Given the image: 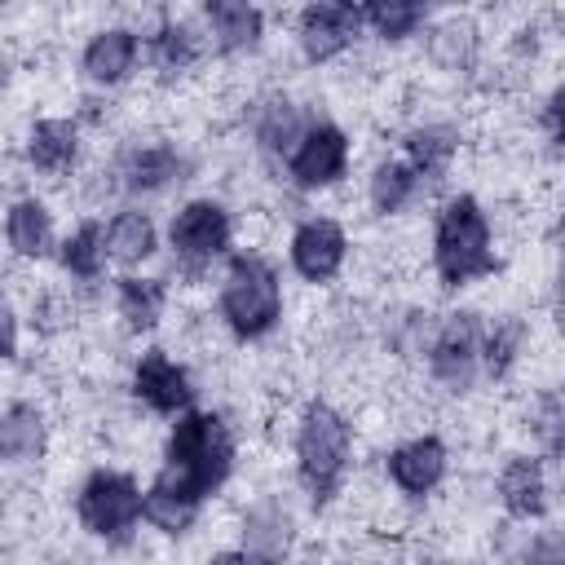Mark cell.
<instances>
[{
  "mask_svg": "<svg viewBox=\"0 0 565 565\" xmlns=\"http://www.w3.org/2000/svg\"><path fill=\"white\" fill-rule=\"evenodd\" d=\"M234 472V433L221 411H185L177 415L168 441H163V468L154 472L150 490L199 508L230 481Z\"/></svg>",
  "mask_w": 565,
  "mask_h": 565,
  "instance_id": "1",
  "label": "cell"
},
{
  "mask_svg": "<svg viewBox=\"0 0 565 565\" xmlns=\"http://www.w3.org/2000/svg\"><path fill=\"white\" fill-rule=\"evenodd\" d=\"M433 269L446 291H459V287L503 269V260L494 256L490 221L472 194H455L441 203V212L433 221Z\"/></svg>",
  "mask_w": 565,
  "mask_h": 565,
  "instance_id": "2",
  "label": "cell"
},
{
  "mask_svg": "<svg viewBox=\"0 0 565 565\" xmlns=\"http://www.w3.org/2000/svg\"><path fill=\"white\" fill-rule=\"evenodd\" d=\"M349 455H353L349 419L331 402L313 397L296 424V477H300V490L309 494L313 512H322L340 494L344 472H349Z\"/></svg>",
  "mask_w": 565,
  "mask_h": 565,
  "instance_id": "3",
  "label": "cell"
},
{
  "mask_svg": "<svg viewBox=\"0 0 565 565\" xmlns=\"http://www.w3.org/2000/svg\"><path fill=\"white\" fill-rule=\"evenodd\" d=\"M221 318L238 340H260L278 327L282 282H278V269L265 256H256V252L230 256L225 282H221Z\"/></svg>",
  "mask_w": 565,
  "mask_h": 565,
  "instance_id": "4",
  "label": "cell"
},
{
  "mask_svg": "<svg viewBox=\"0 0 565 565\" xmlns=\"http://www.w3.org/2000/svg\"><path fill=\"white\" fill-rule=\"evenodd\" d=\"M75 516L79 525L102 539V543H128L137 521H141V486L132 472L119 468H97L84 477L75 494Z\"/></svg>",
  "mask_w": 565,
  "mask_h": 565,
  "instance_id": "5",
  "label": "cell"
},
{
  "mask_svg": "<svg viewBox=\"0 0 565 565\" xmlns=\"http://www.w3.org/2000/svg\"><path fill=\"white\" fill-rule=\"evenodd\" d=\"M230 238H234V221L216 199H190L181 212H172L168 247L181 274L190 278H199L212 260H221L230 252Z\"/></svg>",
  "mask_w": 565,
  "mask_h": 565,
  "instance_id": "6",
  "label": "cell"
},
{
  "mask_svg": "<svg viewBox=\"0 0 565 565\" xmlns=\"http://www.w3.org/2000/svg\"><path fill=\"white\" fill-rule=\"evenodd\" d=\"M481 313L459 309L446 313V322L437 327L433 344H428V371L446 393H472V384L481 380Z\"/></svg>",
  "mask_w": 565,
  "mask_h": 565,
  "instance_id": "7",
  "label": "cell"
},
{
  "mask_svg": "<svg viewBox=\"0 0 565 565\" xmlns=\"http://www.w3.org/2000/svg\"><path fill=\"white\" fill-rule=\"evenodd\" d=\"M349 172V137L331 119H313L287 154V177L300 190H327Z\"/></svg>",
  "mask_w": 565,
  "mask_h": 565,
  "instance_id": "8",
  "label": "cell"
},
{
  "mask_svg": "<svg viewBox=\"0 0 565 565\" xmlns=\"http://www.w3.org/2000/svg\"><path fill=\"white\" fill-rule=\"evenodd\" d=\"M358 35H362V9L349 4V0H318V4H305L300 18H296L300 53L313 66L340 57Z\"/></svg>",
  "mask_w": 565,
  "mask_h": 565,
  "instance_id": "9",
  "label": "cell"
},
{
  "mask_svg": "<svg viewBox=\"0 0 565 565\" xmlns=\"http://www.w3.org/2000/svg\"><path fill=\"white\" fill-rule=\"evenodd\" d=\"M132 397L154 415L177 419L194 406V380L177 358H168V349H146L132 366Z\"/></svg>",
  "mask_w": 565,
  "mask_h": 565,
  "instance_id": "10",
  "label": "cell"
},
{
  "mask_svg": "<svg viewBox=\"0 0 565 565\" xmlns=\"http://www.w3.org/2000/svg\"><path fill=\"white\" fill-rule=\"evenodd\" d=\"M287 256H291V269L305 278V282H327L340 274L344 256H349V238L340 230V221L331 216H309L291 230V243H287Z\"/></svg>",
  "mask_w": 565,
  "mask_h": 565,
  "instance_id": "11",
  "label": "cell"
},
{
  "mask_svg": "<svg viewBox=\"0 0 565 565\" xmlns=\"http://www.w3.org/2000/svg\"><path fill=\"white\" fill-rule=\"evenodd\" d=\"M446 463H450L446 441L433 437V433H424V437H411V441L393 446L388 459H384V472H388V481H393L406 499H424V494H433V490L441 486Z\"/></svg>",
  "mask_w": 565,
  "mask_h": 565,
  "instance_id": "12",
  "label": "cell"
},
{
  "mask_svg": "<svg viewBox=\"0 0 565 565\" xmlns=\"http://www.w3.org/2000/svg\"><path fill=\"white\" fill-rule=\"evenodd\" d=\"M499 503L512 521H543L547 516V472L543 459L516 455L499 472Z\"/></svg>",
  "mask_w": 565,
  "mask_h": 565,
  "instance_id": "13",
  "label": "cell"
},
{
  "mask_svg": "<svg viewBox=\"0 0 565 565\" xmlns=\"http://www.w3.org/2000/svg\"><path fill=\"white\" fill-rule=\"evenodd\" d=\"M137 53H141L137 31H128V26H106V31H97V35L84 44L79 66H84V75H88L93 84H119V79H128V71L137 66Z\"/></svg>",
  "mask_w": 565,
  "mask_h": 565,
  "instance_id": "14",
  "label": "cell"
},
{
  "mask_svg": "<svg viewBox=\"0 0 565 565\" xmlns=\"http://www.w3.org/2000/svg\"><path fill=\"white\" fill-rule=\"evenodd\" d=\"M203 18L212 26V44L221 53H243V49H256L260 35H265V13L256 4H243V0H207L203 4Z\"/></svg>",
  "mask_w": 565,
  "mask_h": 565,
  "instance_id": "15",
  "label": "cell"
},
{
  "mask_svg": "<svg viewBox=\"0 0 565 565\" xmlns=\"http://www.w3.org/2000/svg\"><path fill=\"white\" fill-rule=\"evenodd\" d=\"M49 446V424L44 411L31 402H9L0 411V459L4 463H31Z\"/></svg>",
  "mask_w": 565,
  "mask_h": 565,
  "instance_id": "16",
  "label": "cell"
},
{
  "mask_svg": "<svg viewBox=\"0 0 565 565\" xmlns=\"http://www.w3.org/2000/svg\"><path fill=\"white\" fill-rule=\"evenodd\" d=\"M4 238L13 247V256L22 260H44L53 256L57 247V234H53V212L40 203V199H18L4 216Z\"/></svg>",
  "mask_w": 565,
  "mask_h": 565,
  "instance_id": "17",
  "label": "cell"
},
{
  "mask_svg": "<svg viewBox=\"0 0 565 565\" xmlns=\"http://www.w3.org/2000/svg\"><path fill=\"white\" fill-rule=\"evenodd\" d=\"M115 309H119V318L132 335H146V331L159 327V318L168 309V282L124 274V278H115Z\"/></svg>",
  "mask_w": 565,
  "mask_h": 565,
  "instance_id": "18",
  "label": "cell"
},
{
  "mask_svg": "<svg viewBox=\"0 0 565 565\" xmlns=\"http://www.w3.org/2000/svg\"><path fill=\"white\" fill-rule=\"evenodd\" d=\"M79 159V128L71 119H35L26 132V163L35 172H71Z\"/></svg>",
  "mask_w": 565,
  "mask_h": 565,
  "instance_id": "19",
  "label": "cell"
},
{
  "mask_svg": "<svg viewBox=\"0 0 565 565\" xmlns=\"http://www.w3.org/2000/svg\"><path fill=\"white\" fill-rule=\"evenodd\" d=\"M181 172H185V159L172 146H137L119 163L124 190H132V194H159L172 181H181Z\"/></svg>",
  "mask_w": 565,
  "mask_h": 565,
  "instance_id": "20",
  "label": "cell"
},
{
  "mask_svg": "<svg viewBox=\"0 0 565 565\" xmlns=\"http://www.w3.org/2000/svg\"><path fill=\"white\" fill-rule=\"evenodd\" d=\"M402 159L419 172V181L424 185H437L446 172H450V159H455V150H459V137H455V128H441V124H424V128H411L406 137H402Z\"/></svg>",
  "mask_w": 565,
  "mask_h": 565,
  "instance_id": "21",
  "label": "cell"
},
{
  "mask_svg": "<svg viewBox=\"0 0 565 565\" xmlns=\"http://www.w3.org/2000/svg\"><path fill=\"white\" fill-rule=\"evenodd\" d=\"M154 247H159V230H154V221L146 212L124 207V212L110 216V225H106V260L132 269V265L150 260Z\"/></svg>",
  "mask_w": 565,
  "mask_h": 565,
  "instance_id": "22",
  "label": "cell"
},
{
  "mask_svg": "<svg viewBox=\"0 0 565 565\" xmlns=\"http://www.w3.org/2000/svg\"><path fill=\"white\" fill-rule=\"evenodd\" d=\"M419 190H424V181L406 159H380L371 172V185H366L371 207L380 216H397L402 207H411L419 199Z\"/></svg>",
  "mask_w": 565,
  "mask_h": 565,
  "instance_id": "23",
  "label": "cell"
},
{
  "mask_svg": "<svg viewBox=\"0 0 565 565\" xmlns=\"http://www.w3.org/2000/svg\"><path fill=\"white\" fill-rule=\"evenodd\" d=\"M309 124H313V119H305L291 97H269V102L260 106V115H256V141H260L265 154H282V159H287L291 146L305 137Z\"/></svg>",
  "mask_w": 565,
  "mask_h": 565,
  "instance_id": "24",
  "label": "cell"
},
{
  "mask_svg": "<svg viewBox=\"0 0 565 565\" xmlns=\"http://www.w3.org/2000/svg\"><path fill=\"white\" fill-rule=\"evenodd\" d=\"M57 260L71 278H84V282L102 278V269H106V225L102 221H79L75 234H66L57 243Z\"/></svg>",
  "mask_w": 565,
  "mask_h": 565,
  "instance_id": "25",
  "label": "cell"
},
{
  "mask_svg": "<svg viewBox=\"0 0 565 565\" xmlns=\"http://www.w3.org/2000/svg\"><path fill=\"white\" fill-rule=\"evenodd\" d=\"M521 344H525V322H521L516 313H503V318L486 322V327H481V375L503 380V375L512 371Z\"/></svg>",
  "mask_w": 565,
  "mask_h": 565,
  "instance_id": "26",
  "label": "cell"
},
{
  "mask_svg": "<svg viewBox=\"0 0 565 565\" xmlns=\"http://www.w3.org/2000/svg\"><path fill=\"white\" fill-rule=\"evenodd\" d=\"M358 9H362V26H371L380 40H406L428 18V9L415 4V0H371V4H358Z\"/></svg>",
  "mask_w": 565,
  "mask_h": 565,
  "instance_id": "27",
  "label": "cell"
},
{
  "mask_svg": "<svg viewBox=\"0 0 565 565\" xmlns=\"http://www.w3.org/2000/svg\"><path fill=\"white\" fill-rule=\"evenodd\" d=\"M154 62L168 75H181L199 62V31L190 22H163L154 35Z\"/></svg>",
  "mask_w": 565,
  "mask_h": 565,
  "instance_id": "28",
  "label": "cell"
},
{
  "mask_svg": "<svg viewBox=\"0 0 565 565\" xmlns=\"http://www.w3.org/2000/svg\"><path fill=\"white\" fill-rule=\"evenodd\" d=\"M472 53H477V26L468 18H446V22L433 26V57L441 66L459 71V66L472 62Z\"/></svg>",
  "mask_w": 565,
  "mask_h": 565,
  "instance_id": "29",
  "label": "cell"
},
{
  "mask_svg": "<svg viewBox=\"0 0 565 565\" xmlns=\"http://www.w3.org/2000/svg\"><path fill=\"white\" fill-rule=\"evenodd\" d=\"M539 433H543V446H547V459L561 455V397L547 388L543 393V415H539Z\"/></svg>",
  "mask_w": 565,
  "mask_h": 565,
  "instance_id": "30",
  "label": "cell"
},
{
  "mask_svg": "<svg viewBox=\"0 0 565 565\" xmlns=\"http://www.w3.org/2000/svg\"><path fill=\"white\" fill-rule=\"evenodd\" d=\"M525 565H565V543H561V534H556V530L539 534V539L530 543Z\"/></svg>",
  "mask_w": 565,
  "mask_h": 565,
  "instance_id": "31",
  "label": "cell"
},
{
  "mask_svg": "<svg viewBox=\"0 0 565 565\" xmlns=\"http://www.w3.org/2000/svg\"><path fill=\"white\" fill-rule=\"evenodd\" d=\"M18 353V313L13 305L0 296V362H9Z\"/></svg>",
  "mask_w": 565,
  "mask_h": 565,
  "instance_id": "32",
  "label": "cell"
},
{
  "mask_svg": "<svg viewBox=\"0 0 565 565\" xmlns=\"http://www.w3.org/2000/svg\"><path fill=\"white\" fill-rule=\"evenodd\" d=\"M561 102H565V88H552V97H547V106H543V124H547L552 150H561Z\"/></svg>",
  "mask_w": 565,
  "mask_h": 565,
  "instance_id": "33",
  "label": "cell"
},
{
  "mask_svg": "<svg viewBox=\"0 0 565 565\" xmlns=\"http://www.w3.org/2000/svg\"><path fill=\"white\" fill-rule=\"evenodd\" d=\"M207 565H278V561H269V556H260L252 547H230V552H216Z\"/></svg>",
  "mask_w": 565,
  "mask_h": 565,
  "instance_id": "34",
  "label": "cell"
}]
</instances>
